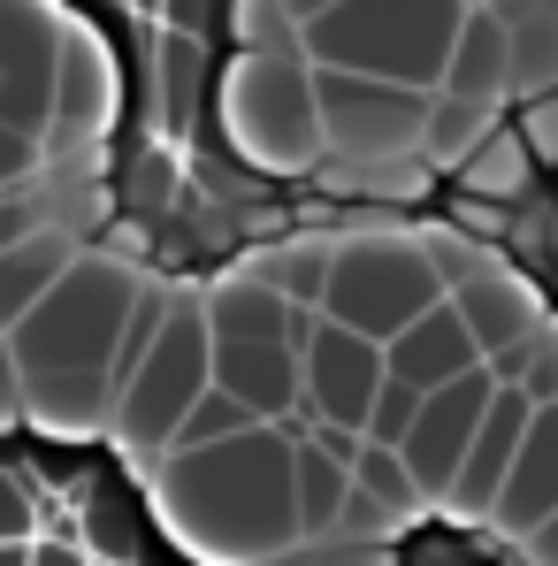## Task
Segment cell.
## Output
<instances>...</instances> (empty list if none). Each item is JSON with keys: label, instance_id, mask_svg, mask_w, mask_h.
I'll return each instance as SVG.
<instances>
[{"label": "cell", "instance_id": "30bf717a", "mask_svg": "<svg viewBox=\"0 0 558 566\" xmlns=\"http://www.w3.org/2000/svg\"><path fill=\"white\" fill-rule=\"evenodd\" d=\"M489 368L474 360V368H460V376L429 382L421 398H413V421L398 429V460H406V474H413V490L436 505L444 497V482H452V468H460L466 437H474V421H482V398H489Z\"/></svg>", "mask_w": 558, "mask_h": 566}, {"label": "cell", "instance_id": "7c38bea8", "mask_svg": "<svg viewBox=\"0 0 558 566\" xmlns=\"http://www.w3.org/2000/svg\"><path fill=\"white\" fill-rule=\"evenodd\" d=\"M444 298L466 322L482 360H497V353H513V345H528L544 329V298H536V283L520 276L513 261H474L460 276H444Z\"/></svg>", "mask_w": 558, "mask_h": 566}, {"label": "cell", "instance_id": "5b68a950", "mask_svg": "<svg viewBox=\"0 0 558 566\" xmlns=\"http://www.w3.org/2000/svg\"><path fill=\"white\" fill-rule=\"evenodd\" d=\"M460 15L466 0H329L322 15L298 23V54L329 62V70H368L390 85L436 93Z\"/></svg>", "mask_w": 558, "mask_h": 566}, {"label": "cell", "instance_id": "cb8c5ba5", "mask_svg": "<svg viewBox=\"0 0 558 566\" xmlns=\"http://www.w3.org/2000/svg\"><path fill=\"white\" fill-rule=\"evenodd\" d=\"M322 8H329V0H283V15H291V23H306V15H322Z\"/></svg>", "mask_w": 558, "mask_h": 566}, {"label": "cell", "instance_id": "8992f818", "mask_svg": "<svg viewBox=\"0 0 558 566\" xmlns=\"http://www.w3.org/2000/svg\"><path fill=\"white\" fill-rule=\"evenodd\" d=\"M207 390V322H199V291H169L154 337L130 353V368L115 376L107 398V429L130 460H161L169 429L185 421V406Z\"/></svg>", "mask_w": 558, "mask_h": 566}, {"label": "cell", "instance_id": "6da1fadb", "mask_svg": "<svg viewBox=\"0 0 558 566\" xmlns=\"http://www.w3.org/2000/svg\"><path fill=\"white\" fill-rule=\"evenodd\" d=\"M107 62V245H138L169 276H230L253 245L329 222L413 214L406 191L360 177L261 169L222 115L238 62V0H54Z\"/></svg>", "mask_w": 558, "mask_h": 566}, {"label": "cell", "instance_id": "d6986e66", "mask_svg": "<svg viewBox=\"0 0 558 566\" xmlns=\"http://www.w3.org/2000/svg\"><path fill=\"white\" fill-rule=\"evenodd\" d=\"M497 115H505V107H482V99H460V93H429V115H421V161L444 177Z\"/></svg>", "mask_w": 558, "mask_h": 566}, {"label": "cell", "instance_id": "ffe728a7", "mask_svg": "<svg viewBox=\"0 0 558 566\" xmlns=\"http://www.w3.org/2000/svg\"><path fill=\"white\" fill-rule=\"evenodd\" d=\"M352 490L368 497V505L382 513V521H390V528H398V521H413V513L429 505V497L413 490L406 460H398L390 444H375V437H360V452H352Z\"/></svg>", "mask_w": 558, "mask_h": 566}, {"label": "cell", "instance_id": "7a4b0ae2", "mask_svg": "<svg viewBox=\"0 0 558 566\" xmlns=\"http://www.w3.org/2000/svg\"><path fill=\"white\" fill-rule=\"evenodd\" d=\"M138 283L146 276L123 253L85 245L0 329L8 360H15V421H31L46 437H93V429H107L115 353H123V322H130Z\"/></svg>", "mask_w": 558, "mask_h": 566}, {"label": "cell", "instance_id": "7402d4cb", "mask_svg": "<svg viewBox=\"0 0 558 566\" xmlns=\"http://www.w3.org/2000/svg\"><path fill=\"white\" fill-rule=\"evenodd\" d=\"M413 398H421L413 382L382 368V382H375V398H368V421H360V437H375V444H398V429L413 421Z\"/></svg>", "mask_w": 558, "mask_h": 566}, {"label": "cell", "instance_id": "9a60e30c", "mask_svg": "<svg viewBox=\"0 0 558 566\" xmlns=\"http://www.w3.org/2000/svg\"><path fill=\"white\" fill-rule=\"evenodd\" d=\"M436 93L482 99V107H513V39H505V15H497L489 0H466Z\"/></svg>", "mask_w": 558, "mask_h": 566}, {"label": "cell", "instance_id": "ac0fdd59", "mask_svg": "<svg viewBox=\"0 0 558 566\" xmlns=\"http://www.w3.org/2000/svg\"><path fill=\"white\" fill-rule=\"evenodd\" d=\"M70 253H77V245H70V230H31V222L0 245V329H8V322H15L46 283H54V269H62Z\"/></svg>", "mask_w": 558, "mask_h": 566}, {"label": "cell", "instance_id": "52a82bcc", "mask_svg": "<svg viewBox=\"0 0 558 566\" xmlns=\"http://www.w3.org/2000/svg\"><path fill=\"white\" fill-rule=\"evenodd\" d=\"M230 138L283 177L322 169V123H314V70L298 46H238L230 85H222Z\"/></svg>", "mask_w": 558, "mask_h": 566}, {"label": "cell", "instance_id": "44dd1931", "mask_svg": "<svg viewBox=\"0 0 558 566\" xmlns=\"http://www.w3.org/2000/svg\"><path fill=\"white\" fill-rule=\"evenodd\" d=\"M261 413L245 406V398H230L222 382H207L199 398L185 406V421L169 429V452H191V444H214V437H238V429H253Z\"/></svg>", "mask_w": 558, "mask_h": 566}, {"label": "cell", "instance_id": "3957f363", "mask_svg": "<svg viewBox=\"0 0 558 566\" xmlns=\"http://www.w3.org/2000/svg\"><path fill=\"white\" fill-rule=\"evenodd\" d=\"M154 513L177 536L185 559H283L298 544V505H291V429L253 421L238 437L161 452L154 460Z\"/></svg>", "mask_w": 558, "mask_h": 566}, {"label": "cell", "instance_id": "e0dca14e", "mask_svg": "<svg viewBox=\"0 0 558 566\" xmlns=\"http://www.w3.org/2000/svg\"><path fill=\"white\" fill-rule=\"evenodd\" d=\"M291 429V421H283ZM345 497H352V468L329 460L306 429H291V505H298V536H322L345 521Z\"/></svg>", "mask_w": 558, "mask_h": 566}, {"label": "cell", "instance_id": "277c9868", "mask_svg": "<svg viewBox=\"0 0 558 566\" xmlns=\"http://www.w3.org/2000/svg\"><path fill=\"white\" fill-rule=\"evenodd\" d=\"M429 298H444V261L429 238L390 230V222H345V238H322V276H314V314L360 329V337H390L398 322H413Z\"/></svg>", "mask_w": 558, "mask_h": 566}, {"label": "cell", "instance_id": "603a6c76", "mask_svg": "<svg viewBox=\"0 0 558 566\" xmlns=\"http://www.w3.org/2000/svg\"><path fill=\"white\" fill-rule=\"evenodd\" d=\"M15 421V360H8V337H0V429Z\"/></svg>", "mask_w": 558, "mask_h": 566}, {"label": "cell", "instance_id": "ba28073f", "mask_svg": "<svg viewBox=\"0 0 558 566\" xmlns=\"http://www.w3.org/2000/svg\"><path fill=\"white\" fill-rule=\"evenodd\" d=\"M314 70V123H322V161L345 169H390V161H421V115L429 93L421 85H390L368 70Z\"/></svg>", "mask_w": 558, "mask_h": 566}, {"label": "cell", "instance_id": "2e32d148", "mask_svg": "<svg viewBox=\"0 0 558 566\" xmlns=\"http://www.w3.org/2000/svg\"><path fill=\"white\" fill-rule=\"evenodd\" d=\"M474 360H482V353H474L466 322L452 314V298H429L413 322H398V329L382 337V368H390V376H406L413 390L460 376V368H474Z\"/></svg>", "mask_w": 558, "mask_h": 566}, {"label": "cell", "instance_id": "4fadbf2b", "mask_svg": "<svg viewBox=\"0 0 558 566\" xmlns=\"http://www.w3.org/2000/svg\"><path fill=\"white\" fill-rule=\"evenodd\" d=\"M551 505H558V398H536L528 421H520L513 468H505L497 497H489V513H482V528L505 536V544L520 552V536H528Z\"/></svg>", "mask_w": 558, "mask_h": 566}, {"label": "cell", "instance_id": "8fae6325", "mask_svg": "<svg viewBox=\"0 0 558 566\" xmlns=\"http://www.w3.org/2000/svg\"><path fill=\"white\" fill-rule=\"evenodd\" d=\"M375 382H382V345L345 329V322H329V314H306V329H298V406L314 421L360 429Z\"/></svg>", "mask_w": 558, "mask_h": 566}, {"label": "cell", "instance_id": "9c48e42d", "mask_svg": "<svg viewBox=\"0 0 558 566\" xmlns=\"http://www.w3.org/2000/svg\"><path fill=\"white\" fill-rule=\"evenodd\" d=\"M62 46H70V15L54 0H0V123L31 130L39 146L54 130V70H62Z\"/></svg>", "mask_w": 558, "mask_h": 566}, {"label": "cell", "instance_id": "5bb4252c", "mask_svg": "<svg viewBox=\"0 0 558 566\" xmlns=\"http://www.w3.org/2000/svg\"><path fill=\"white\" fill-rule=\"evenodd\" d=\"M207 382L245 398L261 421H283L298 406V329H276V337H207Z\"/></svg>", "mask_w": 558, "mask_h": 566}]
</instances>
